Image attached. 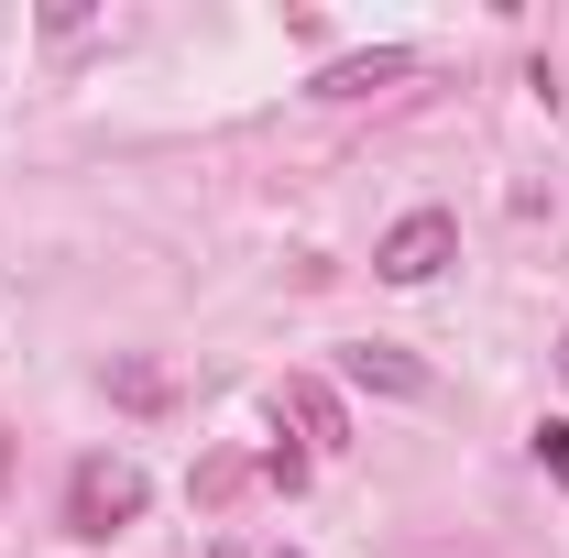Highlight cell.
I'll return each instance as SVG.
<instances>
[{
  "instance_id": "cell-1",
  "label": "cell",
  "mask_w": 569,
  "mask_h": 558,
  "mask_svg": "<svg viewBox=\"0 0 569 558\" xmlns=\"http://www.w3.org/2000/svg\"><path fill=\"white\" fill-rule=\"evenodd\" d=\"M142 460H110V449H88V460H77L67 471V526L77 537H121V526H132L142 515Z\"/></svg>"
},
{
  "instance_id": "cell-2",
  "label": "cell",
  "mask_w": 569,
  "mask_h": 558,
  "mask_svg": "<svg viewBox=\"0 0 569 558\" xmlns=\"http://www.w3.org/2000/svg\"><path fill=\"white\" fill-rule=\"evenodd\" d=\"M449 263H460V219L449 209H406L383 241H372V275L383 285H438Z\"/></svg>"
},
{
  "instance_id": "cell-3",
  "label": "cell",
  "mask_w": 569,
  "mask_h": 558,
  "mask_svg": "<svg viewBox=\"0 0 569 558\" xmlns=\"http://www.w3.org/2000/svg\"><path fill=\"white\" fill-rule=\"evenodd\" d=\"M274 427H296L307 449H351V406H340L329 372H284L274 383Z\"/></svg>"
},
{
  "instance_id": "cell-4",
  "label": "cell",
  "mask_w": 569,
  "mask_h": 558,
  "mask_svg": "<svg viewBox=\"0 0 569 558\" xmlns=\"http://www.w3.org/2000/svg\"><path fill=\"white\" fill-rule=\"evenodd\" d=\"M340 383H361V395H395V406H427V361H406V350H383V340L340 350Z\"/></svg>"
},
{
  "instance_id": "cell-5",
  "label": "cell",
  "mask_w": 569,
  "mask_h": 558,
  "mask_svg": "<svg viewBox=\"0 0 569 558\" xmlns=\"http://www.w3.org/2000/svg\"><path fill=\"white\" fill-rule=\"evenodd\" d=\"M406 67H417L406 44H372V56H329V67H318V99H372V88H395Z\"/></svg>"
},
{
  "instance_id": "cell-6",
  "label": "cell",
  "mask_w": 569,
  "mask_h": 558,
  "mask_svg": "<svg viewBox=\"0 0 569 558\" xmlns=\"http://www.w3.org/2000/svg\"><path fill=\"white\" fill-rule=\"evenodd\" d=\"M110 395H121V406H142V417H153V406H164V372H153V361H110Z\"/></svg>"
},
{
  "instance_id": "cell-7",
  "label": "cell",
  "mask_w": 569,
  "mask_h": 558,
  "mask_svg": "<svg viewBox=\"0 0 569 558\" xmlns=\"http://www.w3.org/2000/svg\"><path fill=\"white\" fill-rule=\"evenodd\" d=\"M537 471L569 492V417H548V427H537Z\"/></svg>"
},
{
  "instance_id": "cell-8",
  "label": "cell",
  "mask_w": 569,
  "mask_h": 558,
  "mask_svg": "<svg viewBox=\"0 0 569 558\" xmlns=\"http://www.w3.org/2000/svg\"><path fill=\"white\" fill-rule=\"evenodd\" d=\"M263 482H274V492L307 482V449H296V438H274V449H263Z\"/></svg>"
},
{
  "instance_id": "cell-9",
  "label": "cell",
  "mask_w": 569,
  "mask_h": 558,
  "mask_svg": "<svg viewBox=\"0 0 569 558\" xmlns=\"http://www.w3.org/2000/svg\"><path fill=\"white\" fill-rule=\"evenodd\" d=\"M252 482V471H241V460H209V471H198V504H230V492Z\"/></svg>"
},
{
  "instance_id": "cell-10",
  "label": "cell",
  "mask_w": 569,
  "mask_h": 558,
  "mask_svg": "<svg viewBox=\"0 0 569 558\" xmlns=\"http://www.w3.org/2000/svg\"><path fill=\"white\" fill-rule=\"evenodd\" d=\"M559 372H569V350H559Z\"/></svg>"
},
{
  "instance_id": "cell-11",
  "label": "cell",
  "mask_w": 569,
  "mask_h": 558,
  "mask_svg": "<svg viewBox=\"0 0 569 558\" xmlns=\"http://www.w3.org/2000/svg\"><path fill=\"white\" fill-rule=\"evenodd\" d=\"M274 558H296V548H274Z\"/></svg>"
}]
</instances>
